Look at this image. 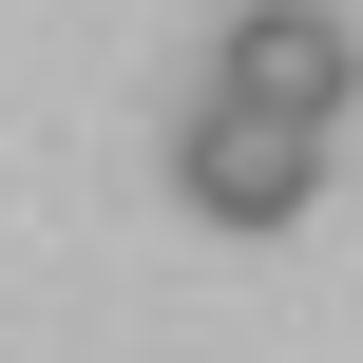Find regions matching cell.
<instances>
[{"label": "cell", "instance_id": "obj_1", "mask_svg": "<svg viewBox=\"0 0 363 363\" xmlns=\"http://www.w3.org/2000/svg\"><path fill=\"white\" fill-rule=\"evenodd\" d=\"M172 191L211 211V230H287L306 191H325V115H268V96H191V134H172Z\"/></svg>", "mask_w": 363, "mask_h": 363}, {"label": "cell", "instance_id": "obj_2", "mask_svg": "<svg viewBox=\"0 0 363 363\" xmlns=\"http://www.w3.org/2000/svg\"><path fill=\"white\" fill-rule=\"evenodd\" d=\"M211 77L268 96V115H345V96H363V38L325 19V0H249V19L211 38Z\"/></svg>", "mask_w": 363, "mask_h": 363}]
</instances>
